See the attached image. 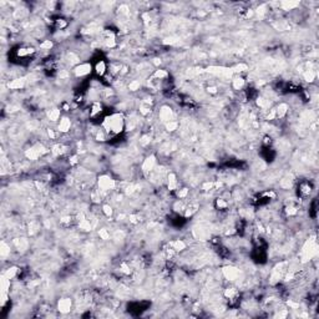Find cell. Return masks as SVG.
<instances>
[{
  "label": "cell",
  "mask_w": 319,
  "mask_h": 319,
  "mask_svg": "<svg viewBox=\"0 0 319 319\" xmlns=\"http://www.w3.org/2000/svg\"><path fill=\"white\" fill-rule=\"evenodd\" d=\"M125 121L122 115L120 113H113L111 116H108L104 121V127L107 132H112V134H120L124 129Z\"/></svg>",
  "instance_id": "6da1fadb"
},
{
  "label": "cell",
  "mask_w": 319,
  "mask_h": 319,
  "mask_svg": "<svg viewBox=\"0 0 319 319\" xmlns=\"http://www.w3.org/2000/svg\"><path fill=\"white\" fill-rule=\"evenodd\" d=\"M47 152V150L42 146V145H36L34 147H31V148H29V150H26L25 151V156H26V158L28 160H31V161H35L37 160L39 157H41L44 153H46Z\"/></svg>",
  "instance_id": "7a4b0ae2"
},
{
  "label": "cell",
  "mask_w": 319,
  "mask_h": 319,
  "mask_svg": "<svg viewBox=\"0 0 319 319\" xmlns=\"http://www.w3.org/2000/svg\"><path fill=\"white\" fill-rule=\"evenodd\" d=\"M97 184H99V188H100L101 191L107 192V191H111V190H113V188H115V186H116V181H115V179H112L110 176L102 175V176H100V177H99Z\"/></svg>",
  "instance_id": "3957f363"
},
{
  "label": "cell",
  "mask_w": 319,
  "mask_h": 319,
  "mask_svg": "<svg viewBox=\"0 0 319 319\" xmlns=\"http://www.w3.org/2000/svg\"><path fill=\"white\" fill-rule=\"evenodd\" d=\"M155 166H156V157H155L153 155H151V156H148V157L143 161V163H142V171H143V173L148 175L150 172L153 171Z\"/></svg>",
  "instance_id": "277c9868"
},
{
  "label": "cell",
  "mask_w": 319,
  "mask_h": 319,
  "mask_svg": "<svg viewBox=\"0 0 319 319\" xmlns=\"http://www.w3.org/2000/svg\"><path fill=\"white\" fill-rule=\"evenodd\" d=\"M223 272V276L228 279V281H236L239 276V271L236 268V267H224L222 269Z\"/></svg>",
  "instance_id": "5b68a950"
},
{
  "label": "cell",
  "mask_w": 319,
  "mask_h": 319,
  "mask_svg": "<svg viewBox=\"0 0 319 319\" xmlns=\"http://www.w3.org/2000/svg\"><path fill=\"white\" fill-rule=\"evenodd\" d=\"M91 65L90 64H80V65H77L75 69H74V74H75V76H77V77H82V76H86V75H89L90 72H91Z\"/></svg>",
  "instance_id": "8992f818"
},
{
  "label": "cell",
  "mask_w": 319,
  "mask_h": 319,
  "mask_svg": "<svg viewBox=\"0 0 319 319\" xmlns=\"http://www.w3.org/2000/svg\"><path fill=\"white\" fill-rule=\"evenodd\" d=\"M71 305H72V302H71L70 298H63L58 303V309H59L60 313L66 314L71 311Z\"/></svg>",
  "instance_id": "52a82bcc"
},
{
  "label": "cell",
  "mask_w": 319,
  "mask_h": 319,
  "mask_svg": "<svg viewBox=\"0 0 319 319\" xmlns=\"http://www.w3.org/2000/svg\"><path fill=\"white\" fill-rule=\"evenodd\" d=\"M172 117H173V112H172L171 107H168V106L161 107V110H160V118H161L165 124L172 121Z\"/></svg>",
  "instance_id": "ba28073f"
},
{
  "label": "cell",
  "mask_w": 319,
  "mask_h": 319,
  "mask_svg": "<svg viewBox=\"0 0 319 319\" xmlns=\"http://www.w3.org/2000/svg\"><path fill=\"white\" fill-rule=\"evenodd\" d=\"M283 266H284L283 263H281V264H278V266L273 269V272H272V277H271L272 283H276L277 281H279V279L282 278V276H283V273H284Z\"/></svg>",
  "instance_id": "9c48e42d"
},
{
  "label": "cell",
  "mask_w": 319,
  "mask_h": 319,
  "mask_svg": "<svg viewBox=\"0 0 319 319\" xmlns=\"http://www.w3.org/2000/svg\"><path fill=\"white\" fill-rule=\"evenodd\" d=\"M70 127H71L70 118H69V117H63V118L60 120V124H59V126H58V130H59L61 134H66V132L70 131Z\"/></svg>",
  "instance_id": "30bf717a"
},
{
  "label": "cell",
  "mask_w": 319,
  "mask_h": 319,
  "mask_svg": "<svg viewBox=\"0 0 319 319\" xmlns=\"http://www.w3.org/2000/svg\"><path fill=\"white\" fill-rule=\"evenodd\" d=\"M25 82H26L25 77H19V79H15V80L10 81V82L8 84V86H9V89H11V90H19V89H23V87H24Z\"/></svg>",
  "instance_id": "8fae6325"
},
{
  "label": "cell",
  "mask_w": 319,
  "mask_h": 319,
  "mask_svg": "<svg viewBox=\"0 0 319 319\" xmlns=\"http://www.w3.org/2000/svg\"><path fill=\"white\" fill-rule=\"evenodd\" d=\"M167 187L170 191H176L177 190V177L175 173H168L167 176Z\"/></svg>",
  "instance_id": "7c38bea8"
},
{
  "label": "cell",
  "mask_w": 319,
  "mask_h": 319,
  "mask_svg": "<svg viewBox=\"0 0 319 319\" xmlns=\"http://www.w3.org/2000/svg\"><path fill=\"white\" fill-rule=\"evenodd\" d=\"M287 112H288V105L285 102H282L276 107V117L277 118H283L287 115Z\"/></svg>",
  "instance_id": "4fadbf2b"
},
{
  "label": "cell",
  "mask_w": 319,
  "mask_h": 319,
  "mask_svg": "<svg viewBox=\"0 0 319 319\" xmlns=\"http://www.w3.org/2000/svg\"><path fill=\"white\" fill-rule=\"evenodd\" d=\"M170 247L172 248V250H176V252H181L186 248V243L181 239H176V241H172L170 243Z\"/></svg>",
  "instance_id": "5bb4252c"
},
{
  "label": "cell",
  "mask_w": 319,
  "mask_h": 319,
  "mask_svg": "<svg viewBox=\"0 0 319 319\" xmlns=\"http://www.w3.org/2000/svg\"><path fill=\"white\" fill-rule=\"evenodd\" d=\"M0 284H1V294H8V290L10 288V279L3 274L0 279Z\"/></svg>",
  "instance_id": "9a60e30c"
},
{
  "label": "cell",
  "mask_w": 319,
  "mask_h": 319,
  "mask_svg": "<svg viewBox=\"0 0 319 319\" xmlns=\"http://www.w3.org/2000/svg\"><path fill=\"white\" fill-rule=\"evenodd\" d=\"M232 86H233L234 90H241L245 86V79L241 77V76H236L232 80Z\"/></svg>",
  "instance_id": "2e32d148"
},
{
  "label": "cell",
  "mask_w": 319,
  "mask_h": 319,
  "mask_svg": "<svg viewBox=\"0 0 319 319\" xmlns=\"http://www.w3.org/2000/svg\"><path fill=\"white\" fill-rule=\"evenodd\" d=\"M60 117V110L59 108H51L47 111V118L50 121H58Z\"/></svg>",
  "instance_id": "e0dca14e"
},
{
  "label": "cell",
  "mask_w": 319,
  "mask_h": 319,
  "mask_svg": "<svg viewBox=\"0 0 319 319\" xmlns=\"http://www.w3.org/2000/svg\"><path fill=\"white\" fill-rule=\"evenodd\" d=\"M18 273H19V268H18V267H10V268H8V269L5 271L4 276L8 277L9 279H14V278L18 276Z\"/></svg>",
  "instance_id": "ac0fdd59"
},
{
  "label": "cell",
  "mask_w": 319,
  "mask_h": 319,
  "mask_svg": "<svg viewBox=\"0 0 319 319\" xmlns=\"http://www.w3.org/2000/svg\"><path fill=\"white\" fill-rule=\"evenodd\" d=\"M298 5H299L298 1H282L281 3V6L283 10H292V9L297 8Z\"/></svg>",
  "instance_id": "d6986e66"
},
{
  "label": "cell",
  "mask_w": 319,
  "mask_h": 319,
  "mask_svg": "<svg viewBox=\"0 0 319 319\" xmlns=\"http://www.w3.org/2000/svg\"><path fill=\"white\" fill-rule=\"evenodd\" d=\"M95 70H96V74H97V75L102 76V75L106 72V64H105L104 61H99V63L96 64V66H95Z\"/></svg>",
  "instance_id": "ffe728a7"
},
{
  "label": "cell",
  "mask_w": 319,
  "mask_h": 319,
  "mask_svg": "<svg viewBox=\"0 0 319 319\" xmlns=\"http://www.w3.org/2000/svg\"><path fill=\"white\" fill-rule=\"evenodd\" d=\"M79 227H80V229H82V231H85V232L91 231V223H90V221H87L86 218L79 222Z\"/></svg>",
  "instance_id": "44dd1931"
},
{
  "label": "cell",
  "mask_w": 319,
  "mask_h": 319,
  "mask_svg": "<svg viewBox=\"0 0 319 319\" xmlns=\"http://www.w3.org/2000/svg\"><path fill=\"white\" fill-rule=\"evenodd\" d=\"M316 76H317V74L313 70H307L304 72V80L307 82H313L316 80Z\"/></svg>",
  "instance_id": "7402d4cb"
},
{
  "label": "cell",
  "mask_w": 319,
  "mask_h": 319,
  "mask_svg": "<svg viewBox=\"0 0 319 319\" xmlns=\"http://www.w3.org/2000/svg\"><path fill=\"white\" fill-rule=\"evenodd\" d=\"M64 148H65V147H64L63 145L58 143V145L52 146V148H51V152H52V155H54V156H59V155H61V153L65 151Z\"/></svg>",
  "instance_id": "603a6c76"
},
{
  "label": "cell",
  "mask_w": 319,
  "mask_h": 319,
  "mask_svg": "<svg viewBox=\"0 0 319 319\" xmlns=\"http://www.w3.org/2000/svg\"><path fill=\"white\" fill-rule=\"evenodd\" d=\"M140 87H141V84L137 80H134L129 84V90L130 91H137V90H140Z\"/></svg>",
  "instance_id": "cb8c5ba5"
},
{
  "label": "cell",
  "mask_w": 319,
  "mask_h": 319,
  "mask_svg": "<svg viewBox=\"0 0 319 319\" xmlns=\"http://www.w3.org/2000/svg\"><path fill=\"white\" fill-rule=\"evenodd\" d=\"M0 253H1V257H6L8 254H10V247L4 241L1 242V250H0Z\"/></svg>",
  "instance_id": "d4e9b609"
},
{
  "label": "cell",
  "mask_w": 319,
  "mask_h": 319,
  "mask_svg": "<svg viewBox=\"0 0 319 319\" xmlns=\"http://www.w3.org/2000/svg\"><path fill=\"white\" fill-rule=\"evenodd\" d=\"M165 125H166V130L170 131V132L177 130V127H178V124L176 121H170V122H167V124H165Z\"/></svg>",
  "instance_id": "484cf974"
},
{
  "label": "cell",
  "mask_w": 319,
  "mask_h": 319,
  "mask_svg": "<svg viewBox=\"0 0 319 319\" xmlns=\"http://www.w3.org/2000/svg\"><path fill=\"white\" fill-rule=\"evenodd\" d=\"M100 112H101V105H100V102H95V104L92 105V108H91L90 115H91V116H95V115H97V113H100Z\"/></svg>",
  "instance_id": "4316f807"
},
{
  "label": "cell",
  "mask_w": 319,
  "mask_h": 319,
  "mask_svg": "<svg viewBox=\"0 0 319 319\" xmlns=\"http://www.w3.org/2000/svg\"><path fill=\"white\" fill-rule=\"evenodd\" d=\"M224 294H226V297H227V298L233 299V298H234V295L237 294V290H236V288H227V289H226V292H224Z\"/></svg>",
  "instance_id": "83f0119b"
},
{
  "label": "cell",
  "mask_w": 319,
  "mask_h": 319,
  "mask_svg": "<svg viewBox=\"0 0 319 319\" xmlns=\"http://www.w3.org/2000/svg\"><path fill=\"white\" fill-rule=\"evenodd\" d=\"M52 41L51 40H45V41H42L41 44H40V47L42 49V50H50L51 47H52Z\"/></svg>",
  "instance_id": "f1b7e54d"
},
{
  "label": "cell",
  "mask_w": 319,
  "mask_h": 319,
  "mask_svg": "<svg viewBox=\"0 0 319 319\" xmlns=\"http://www.w3.org/2000/svg\"><path fill=\"white\" fill-rule=\"evenodd\" d=\"M302 190H300V192L303 193V195H309L311 193V191H312V187H311V184L309 183H304V184H302V187H300Z\"/></svg>",
  "instance_id": "f546056e"
},
{
  "label": "cell",
  "mask_w": 319,
  "mask_h": 319,
  "mask_svg": "<svg viewBox=\"0 0 319 319\" xmlns=\"http://www.w3.org/2000/svg\"><path fill=\"white\" fill-rule=\"evenodd\" d=\"M188 188H181V190H178L177 191V197L178 198H186L187 197V195H188Z\"/></svg>",
  "instance_id": "4dcf8cb0"
},
{
  "label": "cell",
  "mask_w": 319,
  "mask_h": 319,
  "mask_svg": "<svg viewBox=\"0 0 319 319\" xmlns=\"http://www.w3.org/2000/svg\"><path fill=\"white\" fill-rule=\"evenodd\" d=\"M99 236L101 237V239H105V241H107V239L110 238V233L107 232L106 228H101V229L99 231Z\"/></svg>",
  "instance_id": "1f68e13d"
},
{
  "label": "cell",
  "mask_w": 319,
  "mask_h": 319,
  "mask_svg": "<svg viewBox=\"0 0 319 319\" xmlns=\"http://www.w3.org/2000/svg\"><path fill=\"white\" fill-rule=\"evenodd\" d=\"M167 76V72L165 70H156V72L153 74V77H156V79H165Z\"/></svg>",
  "instance_id": "d6a6232c"
},
{
  "label": "cell",
  "mask_w": 319,
  "mask_h": 319,
  "mask_svg": "<svg viewBox=\"0 0 319 319\" xmlns=\"http://www.w3.org/2000/svg\"><path fill=\"white\" fill-rule=\"evenodd\" d=\"M216 206H217V208H219V210H223V208H227L228 203H227L226 201H223L222 198H218V200H217V202H216Z\"/></svg>",
  "instance_id": "836d02e7"
},
{
  "label": "cell",
  "mask_w": 319,
  "mask_h": 319,
  "mask_svg": "<svg viewBox=\"0 0 319 319\" xmlns=\"http://www.w3.org/2000/svg\"><path fill=\"white\" fill-rule=\"evenodd\" d=\"M102 212L105 213V216H107V217H111L113 211H112V207H111L110 205H105V206L102 207Z\"/></svg>",
  "instance_id": "e575fe53"
},
{
  "label": "cell",
  "mask_w": 319,
  "mask_h": 319,
  "mask_svg": "<svg viewBox=\"0 0 319 319\" xmlns=\"http://www.w3.org/2000/svg\"><path fill=\"white\" fill-rule=\"evenodd\" d=\"M297 208L295 207H293V206H288L287 208H285V214L287 216H294V214H297Z\"/></svg>",
  "instance_id": "d590c367"
},
{
  "label": "cell",
  "mask_w": 319,
  "mask_h": 319,
  "mask_svg": "<svg viewBox=\"0 0 319 319\" xmlns=\"http://www.w3.org/2000/svg\"><path fill=\"white\" fill-rule=\"evenodd\" d=\"M151 141V139H150V136L148 135H143L141 137V140H140V143H141L142 146H147L148 143Z\"/></svg>",
  "instance_id": "8d00e7d4"
},
{
  "label": "cell",
  "mask_w": 319,
  "mask_h": 319,
  "mask_svg": "<svg viewBox=\"0 0 319 319\" xmlns=\"http://www.w3.org/2000/svg\"><path fill=\"white\" fill-rule=\"evenodd\" d=\"M248 69L247 68V65H245V64H239V65H237L234 69H233V71L234 72H241V71H246Z\"/></svg>",
  "instance_id": "74e56055"
},
{
  "label": "cell",
  "mask_w": 319,
  "mask_h": 319,
  "mask_svg": "<svg viewBox=\"0 0 319 319\" xmlns=\"http://www.w3.org/2000/svg\"><path fill=\"white\" fill-rule=\"evenodd\" d=\"M213 186H214L213 182H206V183H203L202 190H203V191H210L211 188H213Z\"/></svg>",
  "instance_id": "f35d334b"
},
{
  "label": "cell",
  "mask_w": 319,
  "mask_h": 319,
  "mask_svg": "<svg viewBox=\"0 0 319 319\" xmlns=\"http://www.w3.org/2000/svg\"><path fill=\"white\" fill-rule=\"evenodd\" d=\"M121 271H122L124 273H126V274H130V273H131V268H130L129 266H126L125 263L121 264Z\"/></svg>",
  "instance_id": "ab89813d"
},
{
  "label": "cell",
  "mask_w": 319,
  "mask_h": 319,
  "mask_svg": "<svg viewBox=\"0 0 319 319\" xmlns=\"http://www.w3.org/2000/svg\"><path fill=\"white\" fill-rule=\"evenodd\" d=\"M207 91H208L210 94H212V95H216V94L218 92V90H217L216 86H208V87H207Z\"/></svg>",
  "instance_id": "60d3db41"
},
{
  "label": "cell",
  "mask_w": 319,
  "mask_h": 319,
  "mask_svg": "<svg viewBox=\"0 0 319 319\" xmlns=\"http://www.w3.org/2000/svg\"><path fill=\"white\" fill-rule=\"evenodd\" d=\"M63 223H70L71 222V217L70 216H66V217H63L61 219H60Z\"/></svg>",
  "instance_id": "b9f144b4"
},
{
  "label": "cell",
  "mask_w": 319,
  "mask_h": 319,
  "mask_svg": "<svg viewBox=\"0 0 319 319\" xmlns=\"http://www.w3.org/2000/svg\"><path fill=\"white\" fill-rule=\"evenodd\" d=\"M47 135H49L50 139H55V134H54L52 130H47Z\"/></svg>",
  "instance_id": "7bdbcfd3"
}]
</instances>
